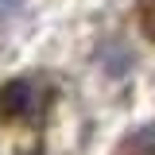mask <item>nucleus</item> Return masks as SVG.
I'll list each match as a JSON object with an SVG mask.
<instances>
[{
	"label": "nucleus",
	"mask_w": 155,
	"mask_h": 155,
	"mask_svg": "<svg viewBox=\"0 0 155 155\" xmlns=\"http://www.w3.org/2000/svg\"><path fill=\"white\" fill-rule=\"evenodd\" d=\"M51 109V89L39 78H12L0 85V120L4 124H39Z\"/></svg>",
	"instance_id": "f257e3e1"
},
{
	"label": "nucleus",
	"mask_w": 155,
	"mask_h": 155,
	"mask_svg": "<svg viewBox=\"0 0 155 155\" xmlns=\"http://www.w3.org/2000/svg\"><path fill=\"white\" fill-rule=\"evenodd\" d=\"M116 155H155V124H143L120 140Z\"/></svg>",
	"instance_id": "f03ea898"
},
{
	"label": "nucleus",
	"mask_w": 155,
	"mask_h": 155,
	"mask_svg": "<svg viewBox=\"0 0 155 155\" xmlns=\"http://www.w3.org/2000/svg\"><path fill=\"white\" fill-rule=\"evenodd\" d=\"M140 27L147 39H155V0H140Z\"/></svg>",
	"instance_id": "7ed1b4c3"
},
{
	"label": "nucleus",
	"mask_w": 155,
	"mask_h": 155,
	"mask_svg": "<svg viewBox=\"0 0 155 155\" xmlns=\"http://www.w3.org/2000/svg\"><path fill=\"white\" fill-rule=\"evenodd\" d=\"M16 8H19V0H0V19L8 16V12H16Z\"/></svg>",
	"instance_id": "20e7f679"
}]
</instances>
